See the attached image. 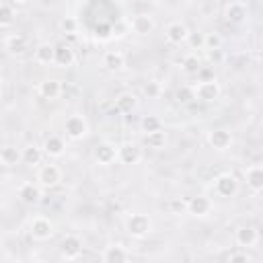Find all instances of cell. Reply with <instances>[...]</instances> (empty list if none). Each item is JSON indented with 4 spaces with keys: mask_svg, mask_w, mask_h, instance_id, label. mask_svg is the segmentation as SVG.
I'll return each instance as SVG.
<instances>
[{
    "mask_svg": "<svg viewBox=\"0 0 263 263\" xmlns=\"http://www.w3.org/2000/svg\"><path fill=\"white\" fill-rule=\"evenodd\" d=\"M191 90H193V99H197V101H201V103H214V101H218L220 95H222V86H220V82H218L214 76H212V78L197 80V82L191 86Z\"/></svg>",
    "mask_w": 263,
    "mask_h": 263,
    "instance_id": "obj_1",
    "label": "cell"
},
{
    "mask_svg": "<svg viewBox=\"0 0 263 263\" xmlns=\"http://www.w3.org/2000/svg\"><path fill=\"white\" fill-rule=\"evenodd\" d=\"M64 179V173L58 164L53 162H47V164H39L37 166V175H35V181L39 183L41 189H53L62 183Z\"/></svg>",
    "mask_w": 263,
    "mask_h": 263,
    "instance_id": "obj_2",
    "label": "cell"
},
{
    "mask_svg": "<svg viewBox=\"0 0 263 263\" xmlns=\"http://www.w3.org/2000/svg\"><path fill=\"white\" fill-rule=\"evenodd\" d=\"M125 230L129 236L134 238H144L152 232V220L148 214H142V212H134L125 218Z\"/></svg>",
    "mask_w": 263,
    "mask_h": 263,
    "instance_id": "obj_3",
    "label": "cell"
},
{
    "mask_svg": "<svg viewBox=\"0 0 263 263\" xmlns=\"http://www.w3.org/2000/svg\"><path fill=\"white\" fill-rule=\"evenodd\" d=\"M88 129H90L88 119H86L82 113H72V115H68L66 121H64V134H66V138H70V140H74V142L86 138V136H88Z\"/></svg>",
    "mask_w": 263,
    "mask_h": 263,
    "instance_id": "obj_4",
    "label": "cell"
},
{
    "mask_svg": "<svg viewBox=\"0 0 263 263\" xmlns=\"http://www.w3.org/2000/svg\"><path fill=\"white\" fill-rule=\"evenodd\" d=\"M53 232H55V226L47 216L39 214V216H33L29 220V234H31L33 240L45 242V240H49L53 236Z\"/></svg>",
    "mask_w": 263,
    "mask_h": 263,
    "instance_id": "obj_5",
    "label": "cell"
},
{
    "mask_svg": "<svg viewBox=\"0 0 263 263\" xmlns=\"http://www.w3.org/2000/svg\"><path fill=\"white\" fill-rule=\"evenodd\" d=\"M212 189L218 197H224V199H230L238 193V179L232 175V173H220L214 183H212Z\"/></svg>",
    "mask_w": 263,
    "mask_h": 263,
    "instance_id": "obj_6",
    "label": "cell"
},
{
    "mask_svg": "<svg viewBox=\"0 0 263 263\" xmlns=\"http://www.w3.org/2000/svg\"><path fill=\"white\" fill-rule=\"evenodd\" d=\"M212 210H214V201L208 195H193L185 201V212L195 218H205L212 214Z\"/></svg>",
    "mask_w": 263,
    "mask_h": 263,
    "instance_id": "obj_7",
    "label": "cell"
},
{
    "mask_svg": "<svg viewBox=\"0 0 263 263\" xmlns=\"http://www.w3.org/2000/svg\"><path fill=\"white\" fill-rule=\"evenodd\" d=\"M189 27L183 23V21H171L166 27H164V39L171 43V45H183L187 43V37H189Z\"/></svg>",
    "mask_w": 263,
    "mask_h": 263,
    "instance_id": "obj_8",
    "label": "cell"
},
{
    "mask_svg": "<svg viewBox=\"0 0 263 263\" xmlns=\"http://www.w3.org/2000/svg\"><path fill=\"white\" fill-rule=\"evenodd\" d=\"M16 195H18V199H21L23 203H27V205H35V203L41 201V197H43V189L39 187L37 181H25V183L18 185Z\"/></svg>",
    "mask_w": 263,
    "mask_h": 263,
    "instance_id": "obj_9",
    "label": "cell"
},
{
    "mask_svg": "<svg viewBox=\"0 0 263 263\" xmlns=\"http://www.w3.org/2000/svg\"><path fill=\"white\" fill-rule=\"evenodd\" d=\"M92 156H95V162L101 164V166H109L117 160V146L113 142H99L92 150Z\"/></svg>",
    "mask_w": 263,
    "mask_h": 263,
    "instance_id": "obj_10",
    "label": "cell"
},
{
    "mask_svg": "<svg viewBox=\"0 0 263 263\" xmlns=\"http://www.w3.org/2000/svg\"><path fill=\"white\" fill-rule=\"evenodd\" d=\"M117 160L125 166H134L142 160V148L134 142H123L117 146Z\"/></svg>",
    "mask_w": 263,
    "mask_h": 263,
    "instance_id": "obj_11",
    "label": "cell"
},
{
    "mask_svg": "<svg viewBox=\"0 0 263 263\" xmlns=\"http://www.w3.org/2000/svg\"><path fill=\"white\" fill-rule=\"evenodd\" d=\"M129 29H132V33L144 37V35H150V33L156 29V21H154V16L148 14V12H138V14L132 16Z\"/></svg>",
    "mask_w": 263,
    "mask_h": 263,
    "instance_id": "obj_12",
    "label": "cell"
},
{
    "mask_svg": "<svg viewBox=\"0 0 263 263\" xmlns=\"http://www.w3.org/2000/svg\"><path fill=\"white\" fill-rule=\"evenodd\" d=\"M234 242L238 245V249H253V247H257V242H259V230L255 228V226H251V224H247V226H240L236 232H234Z\"/></svg>",
    "mask_w": 263,
    "mask_h": 263,
    "instance_id": "obj_13",
    "label": "cell"
},
{
    "mask_svg": "<svg viewBox=\"0 0 263 263\" xmlns=\"http://www.w3.org/2000/svg\"><path fill=\"white\" fill-rule=\"evenodd\" d=\"M82 253V238L78 234H66L64 240L60 242V255L68 261L78 259Z\"/></svg>",
    "mask_w": 263,
    "mask_h": 263,
    "instance_id": "obj_14",
    "label": "cell"
},
{
    "mask_svg": "<svg viewBox=\"0 0 263 263\" xmlns=\"http://www.w3.org/2000/svg\"><path fill=\"white\" fill-rule=\"evenodd\" d=\"M43 152L45 156L49 158H60L66 154V138L62 134H49L45 140H43Z\"/></svg>",
    "mask_w": 263,
    "mask_h": 263,
    "instance_id": "obj_15",
    "label": "cell"
},
{
    "mask_svg": "<svg viewBox=\"0 0 263 263\" xmlns=\"http://www.w3.org/2000/svg\"><path fill=\"white\" fill-rule=\"evenodd\" d=\"M101 259L105 263H123V261H129L132 259V253L119 245V242H113V245H107L103 251H101Z\"/></svg>",
    "mask_w": 263,
    "mask_h": 263,
    "instance_id": "obj_16",
    "label": "cell"
},
{
    "mask_svg": "<svg viewBox=\"0 0 263 263\" xmlns=\"http://www.w3.org/2000/svg\"><path fill=\"white\" fill-rule=\"evenodd\" d=\"M37 92H39L41 99L55 101V99L62 97V92H64V84H62V80H58V78H45V80L39 82Z\"/></svg>",
    "mask_w": 263,
    "mask_h": 263,
    "instance_id": "obj_17",
    "label": "cell"
},
{
    "mask_svg": "<svg viewBox=\"0 0 263 263\" xmlns=\"http://www.w3.org/2000/svg\"><path fill=\"white\" fill-rule=\"evenodd\" d=\"M232 134L228 132V129H222V127H218V129H212V132H208V144L214 148V150H218V152H226L230 146H232Z\"/></svg>",
    "mask_w": 263,
    "mask_h": 263,
    "instance_id": "obj_18",
    "label": "cell"
},
{
    "mask_svg": "<svg viewBox=\"0 0 263 263\" xmlns=\"http://www.w3.org/2000/svg\"><path fill=\"white\" fill-rule=\"evenodd\" d=\"M224 16H226L228 23L240 25V23L247 21V16H249V8H247V4H245L242 0H232V2L226 4V8H224Z\"/></svg>",
    "mask_w": 263,
    "mask_h": 263,
    "instance_id": "obj_19",
    "label": "cell"
},
{
    "mask_svg": "<svg viewBox=\"0 0 263 263\" xmlns=\"http://www.w3.org/2000/svg\"><path fill=\"white\" fill-rule=\"evenodd\" d=\"M4 49L12 55H23L29 49V37L23 33H10L4 37Z\"/></svg>",
    "mask_w": 263,
    "mask_h": 263,
    "instance_id": "obj_20",
    "label": "cell"
},
{
    "mask_svg": "<svg viewBox=\"0 0 263 263\" xmlns=\"http://www.w3.org/2000/svg\"><path fill=\"white\" fill-rule=\"evenodd\" d=\"M101 64L111 72H119L125 68V53L121 49H107L101 58Z\"/></svg>",
    "mask_w": 263,
    "mask_h": 263,
    "instance_id": "obj_21",
    "label": "cell"
},
{
    "mask_svg": "<svg viewBox=\"0 0 263 263\" xmlns=\"http://www.w3.org/2000/svg\"><path fill=\"white\" fill-rule=\"evenodd\" d=\"M245 181H247V187L253 193H261V189H263V166L261 164H249L245 168Z\"/></svg>",
    "mask_w": 263,
    "mask_h": 263,
    "instance_id": "obj_22",
    "label": "cell"
},
{
    "mask_svg": "<svg viewBox=\"0 0 263 263\" xmlns=\"http://www.w3.org/2000/svg\"><path fill=\"white\" fill-rule=\"evenodd\" d=\"M43 148L37 144H27L25 148H21V162L27 166H39L43 162Z\"/></svg>",
    "mask_w": 263,
    "mask_h": 263,
    "instance_id": "obj_23",
    "label": "cell"
},
{
    "mask_svg": "<svg viewBox=\"0 0 263 263\" xmlns=\"http://www.w3.org/2000/svg\"><path fill=\"white\" fill-rule=\"evenodd\" d=\"M76 62V53L68 43L55 45V55H53V66L58 68H70Z\"/></svg>",
    "mask_w": 263,
    "mask_h": 263,
    "instance_id": "obj_24",
    "label": "cell"
},
{
    "mask_svg": "<svg viewBox=\"0 0 263 263\" xmlns=\"http://www.w3.org/2000/svg\"><path fill=\"white\" fill-rule=\"evenodd\" d=\"M35 62L41 66H53V55H55V45L49 41H41L35 47Z\"/></svg>",
    "mask_w": 263,
    "mask_h": 263,
    "instance_id": "obj_25",
    "label": "cell"
},
{
    "mask_svg": "<svg viewBox=\"0 0 263 263\" xmlns=\"http://www.w3.org/2000/svg\"><path fill=\"white\" fill-rule=\"evenodd\" d=\"M21 162V148L10 146V144H2L0 146V164L2 166H16Z\"/></svg>",
    "mask_w": 263,
    "mask_h": 263,
    "instance_id": "obj_26",
    "label": "cell"
},
{
    "mask_svg": "<svg viewBox=\"0 0 263 263\" xmlns=\"http://www.w3.org/2000/svg\"><path fill=\"white\" fill-rule=\"evenodd\" d=\"M144 144L150 150H164V146H166V132L160 127V129L144 134Z\"/></svg>",
    "mask_w": 263,
    "mask_h": 263,
    "instance_id": "obj_27",
    "label": "cell"
},
{
    "mask_svg": "<svg viewBox=\"0 0 263 263\" xmlns=\"http://www.w3.org/2000/svg\"><path fill=\"white\" fill-rule=\"evenodd\" d=\"M199 68H201V60H199V55H197L195 51H189L187 55H183V60H181V70H183V74H187V76H197Z\"/></svg>",
    "mask_w": 263,
    "mask_h": 263,
    "instance_id": "obj_28",
    "label": "cell"
},
{
    "mask_svg": "<svg viewBox=\"0 0 263 263\" xmlns=\"http://www.w3.org/2000/svg\"><path fill=\"white\" fill-rule=\"evenodd\" d=\"M138 105V99L132 95V92H121L117 99H115V109L119 113H132Z\"/></svg>",
    "mask_w": 263,
    "mask_h": 263,
    "instance_id": "obj_29",
    "label": "cell"
},
{
    "mask_svg": "<svg viewBox=\"0 0 263 263\" xmlns=\"http://www.w3.org/2000/svg\"><path fill=\"white\" fill-rule=\"evenodd\" d=\"M224 45V37L216 31L212 33H203V49L205 51H220Z\"/></svg>",
    "mask_w": 263,
    "mask_h": 263,
    "instance_id": "obj_30",
    "label": "cell"
},
{
    "mask_svg": "<svg viewBox=\"0 0 263 263\" xmlns=\"http://www.w3.org/2000/svg\"><path fill=\"white\" fill-rule=\"evenodd\" d=\"M14 6L10 2H0V27H8L14 23Z\"/></svg>",
    "mask_w": 263,
    "mask_h": 263,
    "instance_id": "obj_31",
    "label": "cell"
},
{
    "mask_svg": "<svg viewBox=\"0 0 263 263\" xmlns=\"http://www.w3.org/2000/svg\"><path fill=\"white\" fill-rule=\"evenodd\" d=\"M78 29H80V21H78L76 16H64V18L60 21V31H62L64 35H76Z\"/></svg>",
    "mask_w": 263,
    "mask_h": 263,
    "instance_id": "obj_32",
    "label": "cell"
},
{
    "mask_svg": "<svg viewBox=\"0 0 263 263\" xmlns=\"http://www.w3.org/2000/svg\"><path fill=\"white\" fill-rule=\"evenodd\" d=\"M142 92L146 99H158L162 95V84L158 80H148V82H144Z\"/></svg>",
    "mask_w": 263,
    "mask_h": 263,
    "instance_id": "obj_33",
    "label": "cell"
},
{
    "mask_svg": "<svg viewBox=\"0 0 263 263\" xmlns=\"http://www.w3.org/2000/svg\"><path fill=\"white\" fill-rule=\"evenodd\" d=\"M140 127H142L144 134H148V132L160 129V127H162V121H160V117H156V115H146V117H142Z\"/></svg>",
    "mask_w": 263,
    "mask_h": 263,
    "instance_id": "obj_34",
    "label": "cell"
},
{
    "mask_svg": "<svg viewBox=\"0 0 263 263\" xmlns=\"http://www.w3.org/2000/svg\"><path fill=\"white\" fill-rule=\"evenodd\" d=\"M127 33H132L127 21H119V27H115V25L111 27V37H115V39H121V37H125Z\"/></svg>",
    "mask_w": 263,
    "mask_h": 263,
    "instance_id": "obj_35",
    "label": "cell"
},
{
    "mask_svg": "<svg viewBox=\"0 0 263 263\" xmlns=\"http://www.w3.org/2000/svg\"><path fill=\"white\" fill-rule=\"evenodd\" d=\"M177 101L179 103H189V101H193V90H191V86H181V88H177Z\"/></svg>",
    "mask_w": 263,
    "mask_h": 263,
    "instance_id": "obj_36",
    "label": "cell"
},
{
    "mask_svg": "<svg viewBox=\"0 0 263 263\" xmlns=\"http://www.w3.org/2000/svg\"><path fill=\"white\" fill-rule=\"evenodd\" d=\"M191 49H203V33H189L187 37Z\"/></svg>",
    "mask_w": 263,
    "mask_h": 263,
    "instance_id": "obj_37",
    "label": "cell"
},
{
    "mask_svg": "<svg viewBox=\"0 0 263 263\" xmlns=\"http://www.w3.org/2000/svg\"><path fill=\"white\" fill-rule=\"evenodd\" d=\"M168 210H171V214H181V212H185V201L175 197L168 201Z\"/></svg>",
    "mask_w": 263,
    "mask_h": 263,
    "instance_id": "obj_38",
    "label": "cell"
},
{
    "mask_svg": "<svg viewBox=\"0 0 263 263\" xmlns=\"http://www.w3.org/2000/svg\"><path fill=\"white\" fill-rule=\"evenodd\" d=\"M228 261H249V255L247 253H230Z\"/></svg>",
    "mask_w": 263,
    "mask_h": 263,
    "instance_id": "obj_39",
    "label": "cell"
},
{
    "mask_svg": "<svg viewBox=\"0 0 263 263\" xmlns=\"http://www.w3.org/2000/svg\"><path fill=\"white\" fill-rule=\"evenodd\" d=\"M2 144H4V127L0 125V146H2Z\"/></svg>",
    "mask_w": 263,
    "mask_h": 263,
    "instance_id": "obj_40",
    "label": "cell"
},
{
    "mask_svg": "<svg viewBox=\"0 0 263 263\" xmlns=\"http://www.w3.org/2000/svg\"><path fill=\"white\" fill-rule=\"evenodd\" d=\"M27 0H10V4H25Z\"/></svg>",
    "mask_w": 263,
    "mask_h": 263,
    "instance_id": "obj_41",
    "label": "cell"
},
{
    "mask_svg": "<svg viewBox=\"0 0 263 263\" xmlns=\"http://www.w3.org/2000/svg\"><path fill=\"white\" fill-rule=\"evenodd\" d=\"M0 105H2V90H0Z\"/></svg>",
    "mask_w": 263,
    "mask_h": 263,
    "instance_id": "obj_42",
    "label": "cell"
},
{
    "mask_svg": "<svg viewBox=\"0 0 263 263\" xmlns=\"http://www.w3.org/2000/svg\"><path fill=\"white\" fill-rule=\"evenodd\" d=\"M0 84H2V76H0Z\"/></svg>",
    "mask_w": 263,
    "mask_h": 263,
    "instance_id": "obj_43",
    "label": "cell"
},
{
    "mask_svg": "<svg viewBox=\"0 0 263 263\" xmlns=\"http://www.w3.org/2000/svg\"><path fill=\"white\" fill-rule=\"evenodd\" d=\"M146 2H154V0H146Z\"/></svg>",
    "mask_w": 263,
    "mask_h": 263,
    "instance_id": "obj_44",
    "label": "cell"
}]
</instances>
